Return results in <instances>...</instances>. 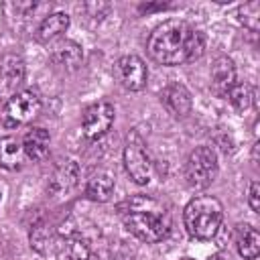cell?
<instances>
[{"mask_svg": "<svg viewBox=\"0 0 260 260\" xmlns=\"http://www.w3.org/2000/svg\"><path fill=\"white\" fill-rule=\"evenodd\" d=\"M217 154L211 146H197L185 162V181L193 189L209 187L217 177Z\"/></svg>", "mask_w": 260, "mask_h": 260, "instance_id": "cell-4", "label": "cell"}, {"mask_svg": "<svg viewBox=\"0 0 260 260\" xmlns=\"http://www.w3.org/2000/svg\"><path fill=\"white\" fill-rule=\"evenodd\" d=\"M238 20L252 32H256L260 28V2L258 0H252V2H246L238 8Z\"/></svg>", "mask_w": 260, "mask_h": 260, "instance_id": "cell-21", "label": "cell"}, {"mask_svg": "<svg viewBox=\"0 0 260 260\" xmlns=\"http://www.w3.org/2000/svg\"><path fill=\"white\" fill-rule=\"evenodd\" d=\"M146 51L160 65H183L195 61L205 51V35L189 22L171 18L160 22L148 37Z\"/></svg>", "mask_w": 260, "mask_h": 260, "instance_id": "cell-1", "label": "cell"}, {"mask_svg": "<svg viewBox=\"0 0 260 260\" xmlns=\"http://www.w3.org/2000/svg\"><path fill=\"white\" fill-rule=\"evenodd\" d=\"M22 142L16 136H4L0 138V167L4 169H16L22 162Z\"/></svg>", "mask_w": 260, "mask_h": 260, "instance_id": "cell-17", "label": "cell"}, {"mask_svg": "<svg viewBox=\"0 0 260 260\" xmlns=\"http://www.w3.org/2000/svg\"><path fill=\"white\" fill-rule=\"evenodd\" d=\"M24 79V61L16 55H8L2 61V81L8 89H16Z\"/></svg>", "mask_w": 260, "mask_h": 260, "instance_id": "cell-18", "label": "cell"}, {"mask_svg": "<svg viewBox=\"0 0 260 260\" xmlns=\"http://www.w3.org/2000/svg\"><path fill=\"white\" fill-rule=\"evenodd\" d=\"M236 248L238 254L246 260H254L260 254V234L254 225L242 223L236 230Z\"/></svg>", "mask_w": 260, "mask_h": 260, "instance_id": "cell-13", "label": "cell"}, {"mask_svg": "<svg viewBox=\"0 0 260 260\" xmlns=\"http://www.w3.org/2000/svg\"><path fill=\"white\" fill-rule=\"evenodd\" d=\"M114 193V177L108 173H98L93 175L87 185H85V195L87 199L95 201V203H106Z\"/></svg>", "mask_w": 260, "mask_h": 260, "instance_id": "cell-16", "label": "cell"}, {"mask_svg": "<svg viewBox=\"0 0 260 260\" xmlns=\"http://www.w3.org/2000/svg\"><path fill=\"white\" fill-rule=\"evenodd\" d=\"M53 242H55V238H53L51 228H47V225H37V228H32V232H30V246H32L37 252L49 254V250L53 248Z\"/></svg>", "mask_w": 260, "mask_h": 260, "instance_id": "cell-22", "label": "cell"}, {"mask_svg": "<svg viewBox=\"0 0 260 260\" xmlns=\"http://www.w3.org/2000/svg\"><path fill=\"white\" fill-rule=\"evenodd\" d=\"M49 144H51V136L41 126L30 128L22 138V150L26 158H30L32 162H41L49 154Z\"/></svg>", "mask_w": 260, "mask_h": 260, "instance_id": "cell-11", "label": "cell"}, {"mask_svg": "<svg viewBox=\"0 0 260 260\" xmlns=\"http://www.w3.org/2000/svg\"><path fill=\"white\" fill-rule=\"evenodd\" d=\"M69 14L65 12H53L49 16L43 18V22L39 24V30H37V41L41 43H49L57 37H61L67 28H69Z\"/></svg>", "mask_w": 260, "mask_h": 260, "instance_id": "cell-15", "label": "cell"}, {"mask_svg": "<svg viewBox=\"0 0 260 260\" xmlns=\"http://www.w3.org/2000/svg\"><path fill=\"white\" fill-rule=\"evenodd\" d=\"M236 83V67L230 57H217L211 65V85L217 93H228Z\"/></svg>", "mask_w": 260, "mask_h": 260, "instance_id": "cell-12", "label": "cell"}, {"mask_svg": "<svg viewBox=\"0 0 260 260\" xmlns=\"http://www.w3.org/2000/svg\"><path fill=\"white\" fill-rule=\"evenodd\" d=\"M124 167L136 185H148L152 179V160L148 156L146 144L138 134L128 136L124 146Z\"/></svg>", "mask_w": 260, "mask_h": 260, "instance_id": "cell-5", "label": "cell"}, {"mask_svg": "<svg viewBox=\"0 0 260 260\" xmlns=\"http://www.w3.org/2000/svg\"><path fill=\"white\" fill-rule=\"evenodd\" d=\"M209 260H234V256L230 254V252H225V250H221V252H217V254H213Z\"/></svg>", "mask_w": 260, "mask_h": 260, "instance_id": "cell-24", "label": "cell"}, {"mask_svg": "<svg viewBox=\"0 0 260 260\" xmlns=\"http://www.w3.org/2000/svg\"><path fill=\"white\" fill-rule=\"evenodd\" d=\"M183 260H193V258H183Z\"/></svg>", "mask_w": 260, "mask_h": 260, "instance_id": "cell-25", "label": "cell"}, {"mask_svg": "<svg viewBox=\"0 0 260 260\" xmlns=\"http://www.w3.org/2000/svg\"><path fill=\"white\" fill-rule=\"evenodd\" d=\"M114 77L124 89L140 91L148 81V67L138 55H124L114 63Z\"/></svg>", "mask_w": 260, "mask_h": 260, "instance_id": "cell-6", "label": "cell"}, {"mask_svg": "<svg viewBox=\"0 0 260 260\" xmlns=\"http://www.w3.org/2000/svg\"><path fill=\"white\" fill-rule=\"evenodd\" d=\"M51 61L65 71H75L83 61V49L71 39H59L51 47Z\"/></svg>", "mask_w": 260, "mask_h": 260, "instance_id": "cell-10", "label": "cell"}, {"mask_svg": "<svg viewBox=\"0 0 260 260\" xmlns=\"http://www.w3.org/2000/svg\"><path fill=\"white\" fill-rule=\"evenodd\" d=\"M77 179H79V165H77V160H65L53 173L49 189H51V193H65V191H69V189H73L77 185Z\"/></svg>", "mask_w": 260, "mask_h": 260, "instance_id": "cell-14", "label": "cell"}, {"mask_svg": "<svg viewBox=\"0 0 260 260\" xmlns=\"http://www.w3.org/2000/svg\"><path fill=\"white\" fill-rule=\"evenodd\" d=\"M0 199H2V193H0Z\"/></svg>", "mask_w": 260, "mask_h": 260, "instance_id": "cell-26", "label": "cell"}, {"mask_svg": "<svg viewBox=\"0 0 260 260\" xmlns=\"http://www.w3.org/2000/svg\"><path fill=\"white\" fill-rule=\"evenodd\" d=\"M116 112L114 106L108 102H95L89 108H85L83 118H81V126H83V134L91 140L102 138L114 124Z\"/></svg>", "mask_w": 260, "mask_h": 260, "instance_id": "cell-8", "label": "cell"}, {"mask_svg": "<svg viewBox=\"0 0 260 260\" xmlns=\"http://www.w3.org/2000/svg\"><path fill=\"white\" fill-rule=\"evenodd\" d=\"M67 260H93L91 244L81 236H71L63 248Z\"/></svg>", "mask_w": 260, "mask_h": 260, "instance_id": "cell-20", "label": "cell"}, {"mask_svg": "<svg viewBox=\"0 0 260 260\" xmlns=\"http://www.w3.org/2000/svg\"><path fill=\"white\" fill-rule=\"evenodd\" d=\"M185 230L195 240H211L221 228L223 221V205L219 199L211 195H199L193 197L183 211Z\"/></svg>", "mask_w": 260, "mask_h": 260, "instance_id": "cell-3", "label": "cell"}, {"mask_svg": "<svg viewBox=\"0 0 260 260\" xmlns=\"http://www.w3.org/2000/svg\"><path fill=\"white\" fill-rule=\"evenodd\" d=\"M39 112H41V98H39V93L30 91V89L12 93L4 108V114L8 118L6 124H10V126L26 124L32 118H37Z\"/></svg>", "mask_w": 260, "mask_h": 260, "instance_id": "cell-7", "label": "cell"}, {"mask_svg": "<svg viewBox=\"0 0 260 260\" xmlns=\"http://www.w3.org/2000/svg\"><path fill=\"white\" fill-rule=\"evenodd\" d=\"M248 203L252 207V211H260V183L252 181L250 189H248Z\"/></svg>", "mask_w": 260, "mask_h": 260, "instance_id": "cell-23", "label": "cell"}, {"mask_svg": "<svg viewBox=\"0 0 260 260\" xmlns=\"http://www.w3.org/2000/svg\"><path fill=\"white\" fill-rule=\"evenodd\" d=\"M124 225L138 240L154 244L169 236L171 213L158 199L148 195H134L126 201Z\"/></svg>", "mask_w": 260, "mask_h": 260, "instance_id": "cell-2", "label": "cell"}, {"mask_svg": "<svg viewBox=\"0 0 260 260\" xmlns=\"http://www.w3.org/2000/svg\"><path fill=\"white\" fill-rule=\"evenodd\" d=\"M228 98H230L232 106H234L238 112H246V110L252 106V100H254L252 85L246 83V81H238V83H234V85L230 87Z\"/></svg>", "mask_w": 260, "mask_h": 260, "instance_id": "cell-19", "label": "cell"}, {"mask_svg": "<svg viewBox=\"0 0 260 260\" xmlns=\"http://www.w3.org/2000/svg\"><path fill=\"white\" fill-rule=\"evenodd\" d=\"M160 104L167 108L169 114H173L175 118H183L191 112L193 108V100H191V91L183 85V83H169L162 91H160Z\"/></svg>", "mask_w": 260, "mask_h": 260, "instance_id": "cell-9", "label": "cell"}]
</instances>
